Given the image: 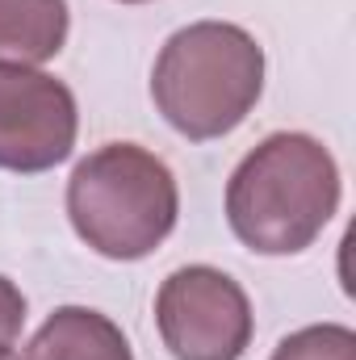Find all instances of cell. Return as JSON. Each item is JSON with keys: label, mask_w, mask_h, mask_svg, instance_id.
Segmentation results:
<instances>
[{"label": "cell", "mask_w": 356, "mask_h": 360, "mask_svg": "<svg viewBox=\"0 0 356 360\" xmlns=\"http://www.w3.org/2000/svg\"><path fill=\"white\" fill-rule=\"evenodd\" d=\"M340 210L336 155L302 130H276L227 184V222L256 256L306 252Z\"/></svg>", "instance_id": "obj_1"}, {"label": "cell", "mask_w": 356, "mask_h": 360, "mask_svg": "<svg viewBox=\"0 0 356 360\" xmlns=\"http://www.w3.org/2000/svg\"><path fill=\"white\" fill-rule=\"evenodd\" d=\"M265 92V51L231 21L177 30L151 72V101L189 143H210L243 126Z\"/></svg>", "instance_id": "obj_2"}, {"label": "cell", "mask_w": 356, "mask_h": 360, "mask_svg": "<svg viewBox=\"0 0 356 360\" xmlns=\"http://www.w3.org/2000/svg\"><path fill=\"white\" fill-rule=\"evenodd\" d=\"M180 188L172 168L139 143H105L68 180V218L105 260H143L177 226Z\"/></svg>", "instance_id": "obj_3"}, {"label": "cell", "mask_w": 356, "mask_h": 360, "mask_svg": "<svg viewBox=\"0 0 356 360\" xmlns=\"http://www.w3.org/2000/svg\"><path fill=\"white\" fill-rule=\"evenodd\" d=\"M155 327L177 360H239L252 348V302L222 269H177L155 293Z\"/></svg>", "instance_id": "obj_4"}, {"label": "cell", "mask_w": 356, "mask_h": 360, "mask_svg": "<svg viewBox=\"0 0 356 360\" xmlns=\"http://www.w3.org/2000/svg\"><path fill=\"white\" fill-rule=\"evenodd\" d=\"M76 96L42 68L0 63V168L38 176L76 151Z\"/></svg>", "instance_id": "obj_5"}, {"label": "cell", "mask_w": 356, "mask_h": 360, "mask_svg": "<svg viewBox=\"0 0 356 360\" xmlns=\"http://www.w3.org/2000/svg\"><path fill=\"white\" fill-rule=\"evenodd\" d=\"M21 360H134L122 327L89 306H59L30 340Z\"/></svg>", "instance_id": "obj_6"}, {"label": "cell", "mask_w": 356, "mask_h": 360, "mask_svg": "<svg viewBox=\"0 0 356 360\" xmlns=\"http://www.w3.org/2000/svg\"><path fill=\"white\" fill-rule=\"evenodd\" d=\"M68 0H0V63L38 68L68 42Z\"/></svg>", "instance_id": "obj_7"}, {"label": "cell", "mask_w": 356, "mask_h": 360, "mask_svg": "<svg viewBox=\"0 0 356 360\" xmlns=\"http://www.w3.org/2000/svg\"><path fill=\"white\" fill-rule=\"evenodd\" d=\"M272 360H356V331L344 323H314L276 344Z\"/></svg>", "instance_id": "obj_8"}, {"label": "cell", "mask_w": 356, "mask_h": 360, "mask_svg": "<svg viewBox=\"0 0 356 360\" xmlns=\"http://www.w3.org/2000/svg\"><path fill=\"white\" fill-rule=\"evenodd\" d=\"M21 323H25V293L0 276V344H13L21 335Z\"/></svg>", "instance_id": "obj_9"}, {"label": "cell", "mask_w": 356, "mask_h": 360, "mask_svg": "<svg viewBox=\"0 0 356 360\" xmlns=\"http://www.w3.org/2000/svg\"><path fill=\"white\" fill-rule=\"evenodd\" d=\"M0 360H21V356L13 352V344H0Z\"/></svg>", "instance_id": "obj_10"}, {"label": "cell", "mask_w": 356, "mask_h": 360, "mask_svg": "<svg viewBox=\"0 0 356 360\" xmlns=\"http://www.w3.org/2000/svg\"><path fill=\"white\" fill-rule=\"evenodd\" d=\"M122 4H143V0H122Z\"/></svg>", "instance_id": "obj_11"}]
</instances>
